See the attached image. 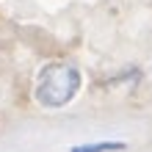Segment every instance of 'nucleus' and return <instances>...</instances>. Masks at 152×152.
Here are the masks:
<instances>
[{
  "label": "nucleus",
  "mask_w": 152,
  "mask_h": 152,
  "mask_svg": "<svg viewBox=\"0 0 152 152\" xmlns=\"http://www.w3.org/2000/svg\"><path fill=\"white\" fill-rule=\"evenodd\" d=\"M80 88V72L72 64H53L42 72L36 100L42 108H64Z\"/></svg>",
  "instance_id": "f257e3e1"
},
{
  "label": "nucleus",
  "mask_w": 152,
  "mask_h": 152,
  "mask_svg": "<svg viewBox=\"0 0 152 152\" xmlns=\"http://www.w3.org/2000/svg\"><path fill=\"white\" fill-rule=\"evenodd\" d=\"M116 149H124V144H97V147H77L72 152H116Z\"/></svg>",
  "instance_id": "f03ea898"
}]
</instances>
